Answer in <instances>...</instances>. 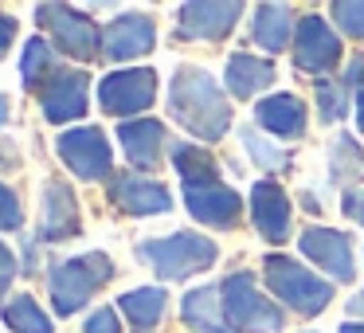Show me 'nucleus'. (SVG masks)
<instances>
[{"mask_svg": "<svg viewBox=\"0 0 364 333\" xmlns=\"http://www.w3.org/2000/svg\"><path fill=\"white\" fill-rule=\"evenodd\" d=\"M290 28H294V12L286 4H259V12H255V43L262 51H282L290 43Z\"/></svg>", "mask_w": 364, "mask_h": 333, "instance_id": "nucleus-22", "label": "nucleus"}, {"mask_svg": "<svg viewBox=\"0 0 364 333\" xmlns=\"http://www.w3.org/2000/svg\"><path fill=\"white\" fill-rule=\"evenodd\" d=\"M157 98V75L137 67V71H114L98 87V102L106 114H137L145 106H153Z\"/></svg>", "mask_w": 364, "mask_h": 333, "instance_id": "nucleus-8", "label": "nucleus"}, {"mask_svg": "<svg viewBox=\"0 0 364 333\" xmlns=\"http://www.w3.org/2000/svg\"><path fill=\"white\" fill-rule=\"evenodd\" d=\"M36 16H40V24L55 36L59 51H67L71 59H95L98 48H102L98 28L90 24L82 12L67 9V4H40V9H36Z\"/></svg>", "mask_w": 364, "mask_h": 333, "instance_id": "nucleus-7", "label": "nucleus"}, {"mask_svg": "<svg viewBox=\"0 0 364 333\" xmlns=\"http://www.w3.org/2000/svg\"><path fill=\"white\" fill-rule=\"evenodd\" d=\"M4 322H9L12 333H51V317L43 314L28 294L24 298H12L9 306H4Z\"/></svg>", "mask_w": 364, "mask_h": 333, "instance_id": "nucleus-24", "label": "nucleus"}, {"mask_svg": "<svg viewBox=\"0 0 364 333\" xmlns=\"http://www.w3.org/2000/svg\"><path fill=\"white\" fill-rule=\"evenodd\" d=\"M43 114H48V122L82 118L87 114V75H79V71L55 75L51 87L43 90Z\"/></svg>", "mask_w": 364, "mask_h": 333, "instance_id": "nucleus-17", "label": "nucleus"}, {"mask_svg": "<svg viewBox=\"0 0 364 333\" xmlns=\"http://www.w3.org/2000/svg\"><path fill=\"white\" fill-rule=\"evenodd\" d=\"M255 118H259L267 130H274L278 137H298L301 130H306V106H301V98H294V95H270V98L259 102Z\"/></svg>", "mask_w": 364, "mask_h": 333, "instance_id": "nucleus-20", "label": "nucleus"}, {"mask_svg": "<svg viewBox=\"0 0 364 333\" xmlns=\"http://www.w3.org/2000/svg\"><path fill=\"white\" fill-rule=\"evenodd\" d=\"M110 196L122 212H134V216H157V212H168V204H173L165 184L145 181V176H118Z\"/></svg>", "mask_w": 364, "mask_h": 333, "instance_id": "nucleus-16", "label": "nucleus"}, {"mask_svg": "<svg viewBox=\"0 0 364 333\" xmlns=\"http://www.w3.org/2000/svg\"><path fill=\"white\" fill-rule=\"evenodd\" d=\"M243 4L228 0V4H184L181 9V36L184 40H223L235 28Z\"/></svg>", "mask_w": 364, "mask_h": 333, "instance_id": "nucleus-12", "label": "nucleus"}, {"mask_svg": "<svg viewBox=\"0 0 364 333\" xmlns=\"http://www.w3.org/2000/svg\"><path fill=\"white\" fill-rule=\"evenodd\" d=\"M118 142L126 149V157L141 169H153L161 161V145H165V126L157 118H137L118 126Z\"/></svg>", "mask_w": 364, "mask_h": 333, "instance_id": "nucleus-18", "label": "nucleus"}, {"mask_svg": "<svg viewBox=\"0 0 364 333\" xmlns=\"http://www.w3.org/2000/svg\"><path fill=\"white\" fill-rule=\"evenodd\" d=\"M12 40H16V20L9 12H0V56L12 48Z\"/></svg>", "mask_w": 364, "mask_h": 333, "instance_id": "nucleus-32", "label": "nucleus"}, {"mask_svg": "<svg viewBox=\"0 0 364 333\" xmlns=\"http://www.w3.org/2000/svg\"><path fill=\"white\" fill-rule=\"evenodd\" d=\"M168 102L181 126H188L204 142H220L231 126V106L223 98L220 83L200 67H181L168 87Z\"/></svg>", "mask_w": 364, "mask_h": 333, "instance_id": "nucleus-1", "label": "nucleus"}, {"mask_svg": "<svg viewBox=\"0 0 364 333\" xmlns=\"http://www.w3.org/2000/svg\"><path fill=\"white\" fill-rule=\"evenodd\" d=\"M333 16H337L341 28H345V36H353V40H360V36H364V4L337 0V4H333Z\"/></svg>", "mask_w": 364, "mask_h": 333, "instance_id": "nucleus-26", "label": "nucleus"}, {"mask_svg": "<svg viewBox=\"0 0 364 333\" xmlns=\"http://www.w3.org/2000/svg\"><path fill=\"white\" fill-rule=\"evenodd\" d=\"M12 278H16V259H12L9 247L0 243V298H4V290H9Z\"/></svg>", "mask_w": 364, "mask_h": 333, "instance_id": "nucleus-31", "label": "nucleus"}, {"mask_svg": "<svg viewBox=\"0 0 364 333\" xmlns=\"http://www.w3.org/2000/svg\"><path fill=\"white\" fill-rule=\"evenodd\" d=\"M298 243H301V251H306L321 270H329L337 282H353V247H348V239L341 236V231L309 228Z\"/></svg>", "mask_w": 364, "mask_h": 333, "instance_id": "nucleus-11", "label": "nucleus"}, {"mask_svg": "<svg viewBox=\"0 0 364 333\" xmlns=\"http://www.w3.org/2000/svg\"><path fill=\"white\" fill-rule=\"evenodd\" d=\"M122 314L129 317L134 325H141V329H149V325H157L161 317H165V290H157V286H141V290H129L122 294Z\"/></svg>", "mask_w": 364, "mask_h": 333, "instance_id": "nucleus-23", "label": "nucleus"}, {"mask_svg": "<svg viewBox=\"0 0 364 333\" xmlns=\"http://www.w3.org/2000/svg\"><path fill=\"white\" fill-rule=\"evenodd\" d=\"M220 290H223V314H228L231 333H278L282 329V314L259 294V286H255V278L247 270L231 275Z\"/></svg>", "mask_w": 364, "mask_h": 333, "instance_id": "nucleus-6", "label": "nucleus"}, {"mask_svg": "<svg viewBox=\"0 0 364 333\" xmlns=\"http://www.w3.org/2000/svg\"><path fill=\"white\" fill-rule=\"evenodd\" d=\"M317 106H321V118L325 122H337L345 114V98L333 83H317Z\"/></svg>", "mask_w": 364, "mask_h": 333, "instance_id": "nucleus-28", "label": "nucleus"}, {"mask_svg": "<svg viewBox=\"0 0 364 333\" xmlns=\"http://www.w3.org/2000/svg\"><path fill=\"white\" fill-rule=\"evenodd\" d=\"M356 126L364 130V95H356Z\"/></svg>", "mask_w": 364, "mask_h": 333, "instance_id": "nucleus-34", "label": "nucleus"}, {"mask_svg": "<svg viewBox=\"0 0 364 333\" xmlns=\"http://www.w3.org/2000/svg\"><path fill=\"white\" fill-rule=\"evenodd\" d=\"M4 118H9V98L0 95V126H4Z\"/></svg>", "mask_w": 364, "mask_h": 333, "instance_id": "nucleus-36", "label": "nucleus"}, {"mask_svg": "<svg viewBox=\"0 0 364 333\" xmlns=\"http://www.w3.org/2000/svg\"><path fill=\"white\" fill-rule=\"evenodd\" d=\"M51 63H55V51L48 48V43L36 36V40L24 43V59H20V75H24V87H40V79L51 71Z\"/></svg>", "mask_w": 364, "mask_h": 333, "instance_id": "nucleus-25", "label": "nucleus"}, {"mask_svg": "<svg viewBox=\"0 0 364 333\" xmlns=\"http://www.w3.org/2000/svg\"><path fill=\"white\" fill-rule=\"evenodd\" d=\"M173 165L184 176V204L200 223L231 228L239 220V196L215 176V165L196 145H173Z\"/></svg>", "mask_w": 364, "mask_h": 333, "instance_id": "nucleus-2", "label": "nucleus"}, {"mask_svg": "<svg viewBox=\"0 0 364 333\" xmlns=\"http://www.w3.org/2000/svg\"><path fill=\"white\" fill-rule=\"evenodd\" d=\"M79 231V200L63 181H51L43 192V223H40V239L59 243V239Z\"/></svg>", "mask_w": 364, "mask_h": 333, "instance_id": "nucleus-15", "label": "nucleus"}, {"mask_svg": "<svg viewBox=\"0 0 364 333\" xmlns=\"http://www.w3.org/2000/svg\"><path fill=\"white\" fill-rule=\"evenodd\" d=\"M137 255L149 259L161 278H184V275H192V270L212 267L215 243L204 236H196V231H176V236H168V239H145V243L137 247Z\"/></svg>", "mask_w": 364, "mask_h": 333, "instance_id": "nucleus-5", "label": "nucleus"}, {"mask_svg": "<svg viewBox=\"0 0 364 333\" xmlns=\"http://www.w3.org/2000/svg\"><path fill=\"white\" fill-rule=\"evenodd\" d=\"M251 216H255V228L270 243H282L286 231H290V196L274 181H259L251 192Z\"/></svg>", "mask_w": 364, "mask_h": 333, "instance_id": "nucleus-14", "label": "nucleus"}, {"mask_svg": "<svg viewBox=\"0 0 364 333\" xmlns=\"http://www.w3.org/2000/svg\"><path fill=\"white\" fill-rule=\"evenodd\" d=\"M20 223H24V208H20L16 192L0 181V231H12V228H20Z\"/></svg>", "mask_w": 364, "mask_h": 333, "instance_id": "nucleus-27", "label": "nucleus"}, {"mask_svg": "<svg viewBox=\"0 0 364 333\" xmlns=\"http://www.w3.org/2000/svg\"><path fill=\"white\" fill-rule=\"evenodd\" d=\"M157 40V28L149 16H118L102 32V56L106 59H134L145 56Z\"/></svg>", "mask_w": 364, "mask_h": 333, "instance_id": "nucleus-13", "label": "nucleus"}, {"mask_svg": "<svg viewBox=\"0 0 364 333\" xmlns=\"http://www.w3.org/2000/svg\"><path fill=\"white\" fill-rule=\"evenodd\" d=\"M114 278V263L110 255L102 251H90V255H79V259H67L55 267L51 275V302H55V314L67 317L98 290Z\"/></svg>", "mask_w": 364, "mask_h": 333, "instance_id": "nucleus-3", "label": "nucleus"}, {"mask_svg": "<svg viewBox=\"0 0 364 333\" xmlns=\"http://www.w3.org/2000/svg\"><path fill=\"white\" fill-rule=\"evenodd\" d=\"M345 212L353 216V220L364 223V192H348V196H345Z\"/></svg>", "mask_w": 364, "mask_h": 333, "instance_id": "nucleus-33", "label": "nucleus"}, {"mask_svg": "<svg viewBox=\"0 0 364 333\" xmlns=\"http://www.w3.org/2000/svg\"><path fill=\"white\" fill-rule=\"evenodd\" d=\"M59 157L67 161L75 176L82 181H102L110 173V145H106V134L95 126H82V130H71V134L59 137Z\"/></svg>", "mask_w": 364, "mask_h": 333, "instance_id": "nucleus-9", "label": "nucleus"}, {"mask_svg": "<svg viewBox=\"0 0 364 333\" xmlns=\"http://www.w3.org/2000/svg\"><path fill=\"white\" fill-rule=\"evenodd\" d=\"M274 83V67L255 56H231L228 59V90L235 98H255Z\"/></svg>", "mask_w": 364, "mask_h": 333, "instance_id": "nucleus-21", "label": "nucleus"}, {"mask_svg": "<svg viewBox=\"0 0 364 333\" xmlns=\"http://www.w3.org/2000/svg\"><path fill=\"white\" fill-rule=\"evenodd\" d=\"M341 59V40L329 32L321 16H306L298 24V40H294V63L301 71H329Z\"/></svg>", "mask_w": 364, "mask_h": 333, "instance_id": "nucleus-10", "label": "nucleus"}, {"mask_svg": "<svg viewBox=\"0 0 364 333\" xmlns=\"http://www.w3.org/2000/svg\"><path fill=\"white\" fill-rule=\"evenodd\" d=\"M82 333H122L118 314H114V310H98V314L87 317V329Z\"/></svg>", "mask_w": 364, "mask_h": 333, "instance_id": "nucleus-30", "label": "nucleus"}, {"mask_svg": "<svg viewBox=\"0 0 364 333\" xmlns=\"http://www.w3.org/2000/svg\"><path fill=\"white\" fill-rule=\"evenodd\" d=\"M262 275H267L270 290L282 302H290L298 314H321L333 302V286L321 282L314 270H306L294 259H286V255H267V259H262Z\"/></svg>", "mask_w": 364, "mask_h": 333, "instance_id": "nucleus-4", "label": "nucleus"}, {"mask_svg": "<svg viewBox=\"0 0 364 333\" xmlns=\"http://www.w3.org/2000/svg\"><path fill=\"white\" fill-rule=\"evenodd\" d=\"M243 142H247V149H251V157L255 161H259V165L262 169H278V165H282V153H278V149H267V142H259V137H255L251 134V130H247V134H243Z\"/></svg>", "mask_w": 364, "mask_h": 333, "instance_id": "nucleus-29", "label": "nucleus"}, {"mask_svg": "<svg viewBox=\"0 0 364 333\" xmlns=\"http://www.w3.org/2000/svg\"><path fill=\"white\" fill-rule=\"evenodd\" d=\"M341 333H364V325L360 322H345V325H341Z\"/></svg>", "mask_w": 364, "mask_h": 333, "instance_id": "nucleus-35", "label": "nucleus"}, {"mask_svg": "<svg viewBox=\"0 0 364 333\" xmlns=\"http://www.w3.org/2000/svg\"><path fill=\"white\" fill-rule=\"evenodd\" d=\"M223 290L220 286H200V290L184 294V325H192L196 333H231L228 314H223Z\"/></svg>", "mask_w": 364, "mask_h": 333, "instance_id": "nucleus-19", "label": "nucleus"}]
</instances>
